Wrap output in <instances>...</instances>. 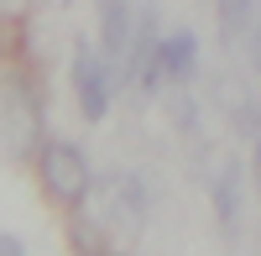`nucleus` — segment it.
Listing matches in <instances>:
<instances>
[{"instance_id":"nucleus-1","label":"nucleus","mask_w":261,"mask_h":256,"mask_svg":"<svg viewBox=\"0 0 261 256\" xmlns=\"http://www.w3.org/2000/svg\"><path fill=\"white\" fill-rule=\"evenodd\" d=\"M47 146L42 136V89L32 73H0V157L6 162H37Z\"/></svg>"},{"instance_id":"nucleus-2","label":"nucleus","mask_w":261,"mask_h":256,"mask_svg":"<svg viewBox=\"0 0 261 256\" xmlns=\"http://www.w3.org/2000/svg\"><path fill=\"white\" fill-rule=\"evenodd\" d=\"M136 27H141V6H120V0L99 6V63L110 73V89L136 84Z\"/></svg>"},{"instance_id":"nucleus-3","label":"nucleus","mask_w":261,"mask_h":256,"mask_svg":"<svg viewBox=\"0 0 261 256\" xmlns=\"http://www.w3.org/2000/svg\"><path fill=\"white\" fill-rule=\"evenodd\" d=\"M37 173H42V188L58 199V204H73L84 209V199L94 194V173H89V157L79 152L73 141H47L37 152Z\"/></svg>"},{"instance_id":"nucleus-4","label":"nucleus","mask_w":261,"mask_h":256,"mask_svg":"<svg viewBox=\"0 0 261 256\" xmlns=\"http://www.w3.org/2000/svg\"><path fill=\"white\" fill-rule=\"evenodd\" d=\"M220 47L241 73H261V6L225 0L220 6Z\"/></svg>"},{"instance_id":"nucleus-5","label":"nucleus","mask_w":261,"mask_h":256,"mask_svg":"<svg viewBox=\"0 0 261 256\" xmlns=\"http://www.w3.org/2000/svg\"><path fill=\"white\" fill-rule=\"evenodd\" d=\"M73 94H79V110H84V120H105L110 115V99H115V89H110V73H105V63H99V47L94 42H84L79 37V47H73Z\"/></svg>"},{"instance_id":"nucleus-6","label":"nucleus","mask_w":261,"mask_h":256,"mask_svg":"<svg viewBox=\"0 0 261 256\" xmlns=\"http://www.w3.org/2000/svg\"><path fill=\"white\" fill-rule=\"evenodd\" d=\"M99 199H105V225H110V230L141 236V225H146V194H141V178H110Z\"/></svg>"},{"instance_id":"nucleus-7","label":"nucleus","mask_w":261,"mask_h":256,"mask_svg":"<svg viewBox=\"0 0 261 256\" xmlns=\"http://www.w3.org/2000/svg\"><path fill=\"white\" fill-rule=\"evenodd\" d=\"M193 73H199V37L188 27H178L157 42V79L162 84H188Z\"/></svg>"},{"instance_id":"nucleus-8","label":"nucleus","mask_w":261,"mask_h":256,"mask_svg":"<svg viewBox=\"0 0 261 256\" xmlns=\"http://www.w3.org/2000/svg\"><path fill=\"white\" fill-rule=\"evenodd\" d=\"M209 194H214V215H220V225L235 230V199H241V162H235V157L220 167V178H214Z\"/></svg>"},{"instance_id":"nucleus-9","label":"nucleus","mask_w":261,"mask_h":256,"mask_svg":"<svg viewBox=\"0 0 261 256\" xmlns=\"http://www.w3.org/2000/svg\"><path fill=\"white\" fill-rule=\"evenodd\" d=\"M0 256H27V246H21V236H11V230H0Z\"/></svg>"},{"instance_id":"nucleus-10","label":"nucleus","mask_w":261,"mask_h":256,"mask_svg":"<svg viewBox=\"0 0 261 256\" xmlns=\"http://www.w3.org/2000/svg\"><path fill=\"white\" fill-rule=\"evenodd\" d=\"M251 173H256V183H261V146H256V157H251Z\"/></svg>"},{"instance_id":"nucleus-11","label":"nucleus","mask_w":261,"mask_h":256,"mask_svg":"<svg viewBox=\"0 0 261 256\" xmlns=\"http://www.w3.org/2000/svg\"><path fill=\"white\" fill-rule=\"evenodd\" d=\"M89 256H120V251H89Z\"/></svg>"}]
</instances>
